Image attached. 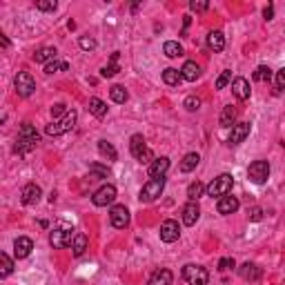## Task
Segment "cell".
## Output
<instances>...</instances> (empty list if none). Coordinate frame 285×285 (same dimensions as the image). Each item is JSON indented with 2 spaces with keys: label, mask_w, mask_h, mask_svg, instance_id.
Instances as JSON below:
<instances>
[{
  "label": "cell",
  "mask_w": 285,
  "mask_h": 285,
  "mask_svg": "<svg viewBox=\"0 0 285 285\" xmlns=\"http://www.w3.org/2000/svg\"><path fill=\"white\" fill-rule=\"evenodd\" d=\"M38 143H40L38 132H36L29 123H22V125H20V132H18V138H16L14 152L20 154V156H25V154H29L31 150H36Z\"/></svg>",
  "instance_id": "1"
},
{
  "label": "cell",
  "mask_w": 285,
  "mask_h": 285,
  "mask_svg": "<svg viewBox=\"0 0 285 285\" xmlns=\"http://www.w3.org/2000/svg\"><path fill=\"white\" fill-rule=\"evenodd\" d=\"M130 152L138 163H152V160H154V154H152V150L147 147L143 134H134L130 138Z\"/></svg>",
  "instance_id": "2"
},
{
  "label": "cell",
  "mask_w": 285,
  "mask_h": 285,
  "mask_svg": "<svg viewBox=\"0 0 285 285\" xmlns=\"http://www.w3.org/2000/svg\"><path fill=\"white\" fill-rule=\"evenodd\" d=\"M76 118H78V114H76L74 110L67 111V116H63L60 120H56V123H51V125H47V127H45V134H47V136H60V134H67L69 130H74Z\"/></svg>",
  "instance_id": "3"
},
{
  "label": "cell",
  "mask_w": 285,
  "mask_h": 285,
  "mask_svg": "<svg viewBox=\"0 0 285 285\" xmlns=\"http://www.w3.org/2000/svg\"><path fill=\"white\" fill-rule=\"evenodd\" d=\"M163 190H165V176L163 178H150L143 185V190H140V203H152V200H156L160 194H163Z\"/></svg>",
  "instance_id": "4"
},
{
  "label": "cell",
  "mask_w": 285,
  "mask_h": 285,
  "mask_svg": "<svg viewBox=\"0 0 285 285\" xmlns=\"http://www.w3.org/2000/svg\"><path fill=\"white\" fill-rule=\"evenodd\" d=\"M183 281L190 283V285H207V281H210V272H207L203 265H194V263H190V265L183 267Z\"/></svg>",
  "instance_id": "5"
},
{
  "label": "cell",
  "mask_w": 285,
  "mask_h": 285,
  "mask_svg": "<svg viewBox=\"0 0 285 285\" xmlns=\"http://www.w3.org/2000/svg\"><path fill=\"white\" fill-rule=\"evenodd\" d=\"M232 185H234V178H232L230 174H220L207 185V196H219V198H223V196H227L232 192Z\"/></svg>",
  "instance_id": "6"
},
{
  "label": "cell",
  "mask_w": 285,
  "mask_h": 285,
  "mask_svg": "<svg viewBox=\"0 0 285 285\" xmlns=\"http://www.w3.org/2000/svg\"><path fill=\"white\" fill-rule=\"evenodd\" d=\"M247 178L256 185H263L267 178H270V163L267 160H254L250 167H247Z\"/></svg>",
  "instance_id": "7"
},
{
  "label": "cell",
  "mask_w": 285,
  "mask_h": 285,
  "mask_svg": "<svg viewBox=\"0 0 285 285\" xmlns=\"http://www.w3.org/2000/svg\"><path fill=\"white\" fill-rule=\"evenodd\" d=\"M16 91H18V96H22V98H29L36 91V80L31 78L29 71H20V74L16 76Z\"/></svg>",
  "instance_id": "8"
},
{
  "label": "cell",
  "mask_w": 285,
  "mask_h": 285,
  "mask_svg": "<svg viewBox=\"0 0 285 285\" xmlns=\"http://www.w3.org/2000/svg\"><path fill=\"white\" fill-rule=\"evenodd\" d=\"M114 200H116V187L114 185H103L94 196H91V203H94L96 207H107V205H111Z\"/></svg>",
  "instance_id": "9"
},
{
  "label": "cell",
  "mask_w": 285,
  "mask_h": 285,
  "mask_svg": "<svg viewBox=\"0 0 285 285\" xmlns=\"http://www.w3.org/2000/svg\"><path fill=\"white\" fill-rule=\"evenodd\" d=\"M110 220L116 230H123V227L130 225V210L125 205H114L110 210Z\"/></svg>",
  "instance_id": "10"
},
{
  "label": "cell",
  "mask_w": 285,
  "mask_h": 285,
  "mask_svg": "<svg viewBox=\"0 0 285 285\" xmlns=\"http://www.w3.org/2000/svg\"><path fill=\"white\" fill-rule=\"evenodd\" d=\"M74 236L76 234H71V230H54L49 234V243L56 247V250H65L67 245L74 243Z\"/></svg>",
  "instance_id": "11"
},
{
  "label": "cell",
  "mask_w": 285,
  "mask_h": 285,
  "mask_svg": "<svg viewBox=\"0 0 285 285\" xmlns=\"http://www.w3.org/2000/svg\"><path fill=\"white\" fill-rule=\"evenodd\" d=\"M178 236H180V227L174 219H167L160 225V241L163 243H174V241H178Z\"/></svg>",
  "instance_id": "12"
},
{
  "label": "cell",
  "mask_w": 285,
  "mask_h": 285,
  "mask_svg": "<svg viewBox=\"0 0 285 285\" xmlns=\"http://www.w3.org/2000/svg\"><path fill=\"white\" fill-rule=\"evenodd\" d=\"M250 132H252L250 123H236V125L232 127V132H230V138H227V143H230V145H241V143H243V140L250 136Z\"/></svg>",
  "instance_id": "13"
},
{
  "label": "cell",
  "mask_w": 285,
  "mask_h": 285,
  "mask_svg": "<svg viewBox=\"0 0 285 285\" xmlns=\"http://www.w3.org/2000/svg\"><path fill=\"white\" fill-rule=\"evenodd\" d=\"M167 170H170V158L167 156H160V158H154L150 163L147 174H150V178H163L167 174Z\"/></svg>",
  "instance_id": "14"
},
{
  "label": "cell",
  "mask_w": 285,
  "mask_h": 285,
  "mask_svg": "<svg viewBox=\"0 0 285 285\" xmlns=\"http://www.w3.org/2000/svg\"><path fill=\"white\" fill-rule=\"evenodd\" d=\"M43 196V190H40L36 183H29V185L22 187V194H20V200L25 203V205H36Z\"/></svg>",
  "instance_id": "15"
},
{
  "label": "cell",
  "mask_w": 285,
  "mask_h": 285,
  "mask_svg": "<svg viewBox=\"0 0 285 285\" xmlns=\"http://www.w3.org/2000/svg\"><path fill=\"white\" fill-rule=\"evenodd\" d=\"M239 274H241V279L243 281H250V283H256V281L261 279V274H263V270H261L256 263H243V265L239 267Z\"/></svg>",
  "instance_id": "16"
},
{
  "label": "cell",
  "mask_w": 285,
  "mask_h": 285,
  "mask_svg": "<svg viewBox=\"0 0 285 285\" xmlns=\"http://www.w3.org/2000/svg\"><path fill=\"white\" fill-rule=\"evenodd\" d=\"M31 250H34V241L27 239V236H18L14 243V254L16 259H27V256L31 254Z\"/></svg>",
  "instance_id": "17"
},
{
  "label": "cell",
  "mask_w": 285,
  "mask_h": 285,
  "mask_svg": "<svg viewBox=\"0 0 285 285\" xmlns=\"http://www.w3.org/2000/svg\"><path fill=\"white\" fill-rule=\"evenodd\" d=\"M239 207H241L239 198L227 194V196H223V198H219V205H216V210H219V214H234Z\"/></svg>",
  "instance_id": "18"
},
{
  "label": "cell",
  "mask_w": 285,
  "mask_h": 285,
  "mask_svg": "<svg viewBox=\"0 0 285 285\" xmlns=\"http://www.w3.org/2000/svg\"><path fill=\"white\" fill-rule=\"evenodd\" d=\"M198 219H200L198 203H196V200H190V203L183 207V223H185V225H194Z\"/></svg>",
  "instance_id": "19"
},
{
  "label": "cell",
  "mask_w": 285,
  "mask_h": 285,
  "mask_svg": "<svg viewBox=\"0 0 285 285\" xmlns=\"http://www.w3.org/2000/svg\"><path fill=\"white\" fill-rule=\"evenodd\" d=\"M232 94L239 100H247L250 98V83L245 78H234L232 80Z\"/></svg>",
  "instance_id": "20"
},
{
  "label": "cell",
  "mask_w": 285,
  "mask_h": 285,
  "mask_svg": "<svg viewBox=\"0 0 285 285\" xmlns=\"http://www.w3.org/2000/svg\"><path fill=\"white\" fill-rule=\"evenodd\" d=\"M207 47L212 51H216V54L225 49V36H223V31H210L207 34Z\"/></svg>",
  "instance_id": "21"
},
{
  "label": "cell",
  "mask_w": 285,
  "mask_h": 285,
  "mask_svg": "<svg viewBox=\"0 0 285 285\" xmlns=\"http://www.w3.org/2000/svg\"><path fill=\"white\" fill-rule=\"evenodd\" d=\"M172 281H174V274L163 267V270H156L154 274L150 276V283L147 285H172Z\"/></svg>",
  "instance_id": "22"
},
{
  "label": "cell",
  "mask_w": 285,
  "mask_h": 285,
  "mask_svg": "<svg viewBox=\"0 0 285 285\" xmlns=\"http://www.w3.org/2000/svg\"><path fill=\"white\" fill-rule=\"evenodd\" d=\"M236 116H239V110L234 105L223 107V114H220V127H234L236 125Z\"/></svg>",
  "instance_id": "23"
},
{
  "label": "cell",
  "mask_w": 285,
  "mask_h": 285,
  "mask_svg": "<svg viewBox=\"0 0 285 285\" xmlns=\"http://www.w3.org/2000/svg\"><path fill=\"white\" fill-rule=\"evenodd\" d=\"M180 76H183V80H190V83H194V80L200 76V67L196 65L194 60H187L185 65H183V69H180Z\"/></svg>",
  "instance_id": "24"
},
{
  "label": "cell",
  "mask_w": 285,
  "mask_h": 285,
  "mask_svg": "<svg viewBox=\"0 0 285 285\" xmlns=\"http://www.w3.org/2000/svg\"><path fill=\"white\" fill-rule=\"evenodd\" d=\"M56 56H58L56 47H40V49L34 54V60L36 63H47V65H49L51 60H56Z\"/></svg>",
  "instance_id": "25"
},
{
  "label": "cell",
  "mask_w": 285,
  "mask_h": 285,
  "mask_svg": "<svg viewBox=\"0 0 285 285\" xmlns=\"http://www.w3.org/2000/svg\"><path fill=\"white\" fill-rule=\"evenodd\" d=\"M200 163V156L196 154V152H190V154H185L183 156V160H180V172H192V170H196V165Z\"/></svg>",
  "instance_id": "26"
},
{
  "label": "cell",
  "mask_w": 285,
  "mask_h": 285,
  "mask_svg": "<svg viewBox=\"0 0 285 285\" xmlns=\"http://www.w3.org/2000/svg\"><path fill=\"white\" fill-rule=\"evenodd\" d=\"M87 245H89V239H87L85 234H76L74 236V243H71V252H74V256H83V254H85Z\"/></svg>",
  "instance_id": "27"
},
{
  "label": "cell",
  "mask_w": 285,
  "mask_h": 285,
  "mask_svg": "<svg viewBox=\"0 0 285 285\" xmlns=\"http://www.w3.org/2000/svg\"><path fill=\"white\" fill-rule=\"evenodd\" d=\"M89 111L96 116V118H105V114H107V105L103 103L100 98H89Z\"/></svg>",
  "instance_id": "28"
},
{
  "label": "cell",
  "mask_w": 285,
  "mask_h": 285,
  "mask_svg": "<svg viewBox=\"0 0 285 285\" xmlns=\"http://www.w3.org/2000/svg\"><path fill=\"white\" fill-rule=\"evenodd\" d=\"M207 192V187L200 183V180H194V183H190V187H187V198L190 200H198L200 196Z\"/></svg>",
  "instance_id": "29"
},
{
  "label": "cell",
  "mask_w": 285,
  "mask_h": 285,
  "mask_svg": "<svg viewBox=\"0 0 285 285\" xmlns=\"http://www.w3.org/2000/svg\"><path fill=\"white\" fill-rule=\"evenodd\" d=\"M118 71H120V67H118V51H116V54H111L110 65L100 69V76H103V78H111V76H116Z\"/></svg>",
  "instance_id": "30"
},
{
  "label": "cell",
  "mask_w": 285,
  "mask_h": 285,
  "mask_svg": "<svg viewBox=\"0 0 285 285\" xmlns=\"http://www.w3.org/2000/svg\"><path fill=\"white\" fill-rule=\"evenodd\" d=\"M180 80H183V76H180V71L178 69H174V67H167L165 71H163V83L165 85H178Z\"/></svg>",
  "instance_id": "31"
},
{
  "label": "cell",
  "mask_w": 285,
  "mask_h": 285,
  "mask_svg": "<svg viewBox=\"0 0 285 285\" xmlns=\"http://www.w3.org/2000/svg\"><path fill=\"white\" fill-rule=\"evenodd\" d=\"M163 54H165L167 58H178V56H183V47H180L176 40H167L165 45H163Z\"/></svg>",
  "instance_id": "32"
},
{
  "label": "cell",
  "mask_w": 285,
  "mask_h": 285,
  "mask_svg": "<svg viewBox=\"0 0 285 285\" xmlns=\"http://www.w3.org/2000/svg\"><path fill=\"white\" fill-rule=\"evenodd\" d=\"M98 152L105 156L107 160H116V158H118V152H116L114 145H111V143H107V140H98Z\"/></svg>",
  "instance_id": "33"
},
{
  "label": "cell",
  "mask_w": 285,
  "mask_h": 285,
  "mask_svg": "<svg viewBox=\"0 0 285 285\" xmlns=\"http://www.w3.org/2000/svg\"><path fill=\"white\" fill-rule=\"evenodd\" d=\"M110 96L114 103H118V105H123V103H127V98H130V94H127L125 87H120V85H114L110 89Z\"/></svg>",
  "instance_id": "34"
},
{
  "label": "cell",
  "mask_w": 285,
  "mask_h": 285,
  "mask_svg": "<svg viewBox=\"0 0 285 285\" xmlns=\"http://www.w3.org/2000/svg\"><path fill=\"white\" fill-rule=\"evenodd\" d=\"M11 272H14V261H11L9 256L2 252V254H0V276H2V279H7Z\"/></svg>",
  "instance_id": "35"
},
{
  "label": "cell",
  "mask_w": 285,
  "mask_h": 285,
  "mask_svg": "<svg viewBox=\"0 0 285 285\" xmlns=\"http://www.w3.org/2000/svg\"><path fill=\"white\" fill-rule=\"evenodd\" d=\"M89 172H91V178H94V180H98V178H107V176H110V167L98 165V163L89 165Z\"/></svg>",
  "instance_id": "36"
},
{
  "label": "cell",
  "mask_w": 285,
  "mask_h": 285,
  "mask_svg": "<svg viewBox=\"0 0 285 285\" xmlns=\"http://www.w3.org/2000/svg\"><path fill=\"white\" fill-rule=\"evenodd\" d=\"M254 80H259V83H263V80H267L270 83L272 80V69L270 67H265V65H261V67H256V71H254V76H252Z\"/></svg>",
  "instance_id": "37"
},
{
  "label": "cell",
  "mask_w": 285,
  "mask_h": 285,
  "mask_svg": "<svg viewBox=\"0 0 285 285\" xmlns=\"http://www.w3.org/2000/svg\"><path fill=\"white\" fill-rule=\"evenodd\" d=\"M69 65H67L65 60H51L49 65H45V71L47 74H56V71H67Z\"/></svg>",
  "instance_id": "38"
},
{
  "label": "cell",
  "mask_w": 285,
  "mask_h": 285,
  "mask_svg": "<svg viewBox=\"0 0 285 285\" xmlns=\"http://www.w3.org/2000/svg\"><path fill=\"white\" fill-rule=\"evenodd\" d=\"M56 7H58L56 0H38L36 2V9H40V11H56Z\"/></svg>",
  "instance_id": "39"
},
{
  "label": "cell",
  "mask_w": 285,
  "mask_h": 285,
  "mask_svg": "<svg viewBox=\"0 0 285 285\" xmlns=\"http://www.w3.org/2000/svg\"><path fill=\"white\" fill-rule=\"evenodd\" d=\"M78 45H80V49H85V51H91V49H96V40L91 38V36H80Z\"/></svg>",
  "instance_id": "40"
},
{
  "label": "cell",
  "mask_w": 285,
  "mask_h": 285,
  "mask_svg": "<svg viewBox=\"0 0 285 285\" xmlns=\"http://www.w3.org/2000/svg\"><path fill=\"white\" fill-rule=\"evenodd\" d=\"M227 83H232V71H223V74L216 78V89H225L227 87Z\"/></svg>",
  "instance_id": "41"
},
{
  "label": "cell",
  "mask_w": 285,
  "mask_h": 285,
  "mask_svg": "<svg viewBox=\"0 0 285 285\" xmlns=\"http://www.w3.org/2000/svg\"><path fill=\"white\" fill-rule=\"evenodd\" d=\"M190 9L196 11V14H200V11H207V9H210V2H207V0H192V2H190Z\"/></svg>",
  "instance_id": "42"
},
{
  "label": "cell",
  "mask_w": 285,
  "mask_h": 285,
  "mask_svg": "<svg viewBox=\"0 0 285 285\" xmlns=\"http://www.w3.org/2000/svg\"><path fill=\"white\" fill-rule=\"evenodd\" d=\"M183 107H185L187 111H196L200 107V98H196V96H187L185 103H183Z\"/></svg>",
  "instance_id": "43"
},
{
  "label": "cell",
  "mask_w": 285,
  "mask_h": 285,
  "mask_svg": "<svg viewBox=\"0 0 285 285\" xmlns=\"http://www.w3.org/2000/svg\"><path fill=\"white\" fill-rule=\"evenodd\" d=\"M51 116H54V118H63V116H67V105L65 103H56L54 107H51Z\"/></svg>",
  "instance_id": "44"
},
{
  "label": "cell",
  "mask_w": 285,
  "mask_h": 285,
  "mask_svg": "<svg viewBox=\"0 0 285 285\" xmlns=\"http://www.w3.org/2000/svg\"><path fill=\"white\" fill-rule=\"evenodd\" d=\"M232 267H236L234 259H220V261H219V270H220V272H225V270H232Z\"/></svg>",
  "instance_id": "45"
},
{
  "label": "cell",
  "mask_w": 285,
  "mask_h": 285,
  "mask_svg": "<svg viewBox=\"0 0 285 285\" xmlns=\"http://www.w3.org/2000/svg\"><path fill=\"white\" fill-rule=\"evenodd\" d=\"M276 89H285V67L276 71Z\"/></svg>",
  "instance_id": "46"
},
{
  "label": "cell",
  "mask_w": 285,
  "mask_h": 285,
  "mask_svg": "<svg viewBox=\"0 0 285 285\" xmlns=\"http://www.w3.org/2000/svg\"><path fill=\"white\" fill-rule=\"evenodd\" d=\"M261 219H263V210H261V207H252L250 220H261Z\"/></svg>",
  "instance_id": "47"
},
{
  "label": "cell",
  "mask_w": 285,
  "mask_h": 285,
  "mask_svg": "<svg viewBox=\"0 0 285 285\" xmlns=\"http://www.w3.org/2000/svg\"><path fill=\"white\" fill-rule=\"evenodd\" d=\"M263 16H265L267 20H272V18H274V5H267L265 9H263Z\"/></svg>",
  "instance_id": "48"
},
{
  "label": "cell",
  "mask_w": 285,
  "mask_h": 285,
  "mask_svg": "<svg viewBox=\"0 0 285 285\" xmlns=\"http://www.w3.org/2000/svg\"><path fill=\"white\" fill-rule=\"evenodd\" d=\"M0 43H2V47H5V49L9 47V40H7V36H0Z\"/></svg>",
  "instance_id": "49"
}]
</instances>
